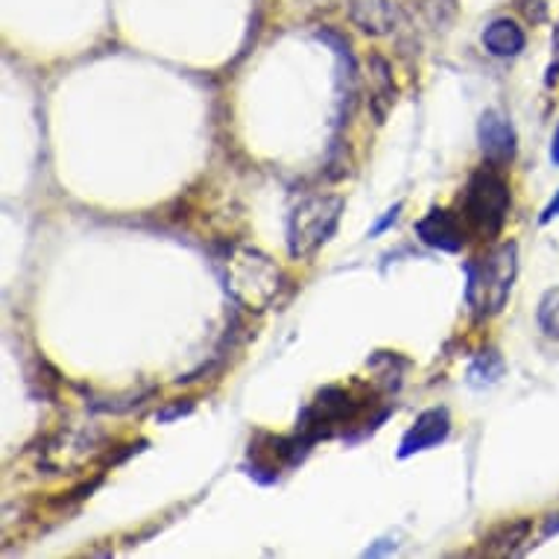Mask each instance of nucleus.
<instances>
[{
	"label": "nucleus",
	"instance_id": "obj_1",
	"mask_svg": "<svg viewBox=\"0 0 559 559\" xmlns=\"http://www.w3.org/2000/svg\"><path fill=\"white\" fill-rule=\"evenodd\" d=\"M519 273V247L507 240L466 264V302L477 320L504 311Z\"/></svg>",
	"mask_w": 559,
	"mask_h": 559
},
{
	"label": "nucleus",
	"instance_id": "obj_2",
	"mask_svg": "<svg viewBox=\"0 0 559 559\" xmlns=\"http://www.w3.org/2000/svg\"><path fill=\"white\" fill-rule=\"evenodd\" d=\"M343 197L337 193H313L305 197L287 221V252L294 261L317 255L331 235L337 231L340 214H343Z\"/></svg>",
	"mask_w": 559,
	"mask_h": 559
},
{
	"label": "nucleus",
	"instance_id": "obj_3",
	"mask_svg": "<svg viewBox=\"0 0 559 559\" xmlns=\"http://www.w3.org/2000/svg\"><path fill=\"white\" fill-rule=\"evenodd\" d=\"M463 223L468 231H475L480 238H496L498 231L504 229L507 214L513 205V193L510 185L501 174H496L492 167L477 170L468 179L466 191H463Z\"/></svg>",
	"mask_w": 559,
	"mask_h": 559
},
{
	"label": "nucleus",
	"instance_id": "obj_4",
	"mask_svg": "<svg viewBox=\"0 0 559 559\" xmlns=\"http://www.w3.org/2000/svg\"><path fill=\"white\" fill-rule=\"evenodd\" d=\"M226 285L243 308L266 311L275 302L278 287H282V270L264 252L243 247L226 264Z\"/></svg>",
	"mask_w": 559,
	"mask_h": 559
},
{
	"label": "nucleus",
	"instance_id": "obj_5",
	"mask_svg": "<svg viewBox=\"0 0 559 559\" xmlns=\"http://www.w3.org/2000/svg\"><path fill=\"white\" fill-rule=\"evenodd\" d=\"M416 238L425 247L440 249V252H460L468 240V226L460 214H451L445 209H431L423 221L416 223Z\"/></svg>",
	"mask_w": 559,
	"mask_h": 559
},
{
	"label": "nucleus",
	"instance_id": "obj_6",
	"mask_svg": "<svg viewBox=\"0 0 559 559\" xmlns=\"http://www.w3.org/2000/svg\"><path fill=\"white\" fill-rule=\"evenodd\" d=\"M477 141H480V153L489 165H507L515 156V129L513 123L501 115V111L489 109L477 123Z\"/></svg>",
	"mask_w": 559,
	"mask_h": 559
},
{
	"label": "nucleus",
	"instance_id": "obj_7",
	"mask_svg": "<svg viewBox=\"0 0 559 559\" xmlns=\"http://www.w3.org/2000/svg\"><path fill=\"white\" fill-rule=\"evenodd\" d=\"M451 433V416L445 407H431V411H425L413 428L402 437V445H399V457L407 460L413 454H419V451H428L433 445H440V442L449 440Z\"/></svg>",
	"mask_w": 559,
	"mask_h": 559
},
{
	"label": "nucleus",
	"instance_id": "obj_8",
	"mask_svg": "<svg viewBox=\"0 0 559 559\" xmlns=\"http://www.w3.org/2000/svg\"><path fill=\"white\" fill-rule=\"evenodd\" d=\"M348 19L367 36H386L393 29L395 12L390 0H348Z\"/></svg>",
	"mask_w": 559,
	"mask_h": 559
},
{
	"label": "nucleus",
	"instance_id": "obj_9",
	"mask_svg": "<svg viewBox=\"0 0 559 559\" xmlns=\"http://www.w3.org/2000/svg\"><path fill=\"white\" fill-rule=\"evenodd\" d=\"M524 45H527V36H524V29L513 19H496L484 29V47L492 56H498V59L519 56Z\"/></svg>",
	"mask_w": 559,
	"mask_h": 559
},
{
	"label": "nucleus",
	"instance_id": "obj_10",
	"mask_svg": "<svg viewBox=\"0 0 559 559\" xmlns=\"http://www.w3.org/2000/svg\"><path fill=\"white\" fill-rule=\"evenodd\" d=\"M527 536H531V522L527 519L498 524L496 531L484 539V554L486 557H510V554L522 548Z\"/></svg>",
	"mask_w": 559,
	"mask_h": 559
},
{
	"label": "nucleus",
	"instance_id": "obj_11",
	"mask_svg": "<svg viewBox=\"0 0 559 559\" xmlns=\"http://www.w3.org/2000/svg\"><path fill=\"white\" fill-rule=\"evenodd\" d=\"M504 376V360H501V355L498 352H480L475 358V364H472V369H468V384L472 386H489L496 384L498 378Z\"/></svg>",
	"mask_w": 559,
	"mask_h": 559
},
{
	"label": "nucleus",
	"instance_id": "obj_12",
	"mask_svg": "<svg viewBox=\"0 0 559 559\" xmlns=\"http://www.w3.org/2000/svg\"><path fill=\"white\" fill-rule=\"evenodd\" d=\"M536 320H539V329L545 331V337L559 340V287L542 296Z\"/></svg>",
	"mask_w": 559,
	"mask_h": 559
},
{
	"label": "nucleus",
	"instance_id": "obj_13",
	"mask_svg": "<svg viewBox=\"0 0 559 559\" xmlns=\"http://www.w3.org/2000/svg\"><path fill=\"white\" fill-rule=\"evenodd\" d=\"M399 212H402V202H395L393 209L386 212V217L381 223H376V229H372V235H381V231L386 229V226H393L395 221H399Z\"/></svg>",
	"mask_w": 559,
	"mask_h": 559
},
{
	"label": "nucleus",
	"instance_id": "obj_14",
	"mask_svg": "<svg viewBox=\"0 0 559 559\" xmlns=\"http://www.w3.org/2000/svg\"><path fill=\"white\" fill-rule=\"evenodd\" d=\"M557 217H559V191H557V197H554V200L545 205V212H542L539 223H542V226H548V223L557 221Z\"/></svg>",
	"mask_w": 559,
	"mask_h": 559
},
{
	"label": "nucleus",
	"instance_id": "obj_15",
	"mask_svg": "<svg viewBox=\"0 0 559 559\" xmlns=\"http://www.w3.org/2000/svg\"><path fill=\"white\" fill-rule=\"evenodd\" d=\"M550 162H554V167H559V127L554 132V144H550Z\"/></svg>",
	"mask_w": 559,
	"mask_h": 559
},
{
	"label": "nucleus",
	"instance_id": "obj_16",
	"mask_svg": "<svg viewBox=\"0 0 559 559\" xmlns=\"http://www.w3.org/2000/svg\"><path fill=\"white\" fill-rule=\"evenodd\" d=\"M554 533H559V513L550 515L548 522H545V536H554Z\"/></svg>",
	"mask_w": 559,
	"mask_h": 559
}]
</instances>
